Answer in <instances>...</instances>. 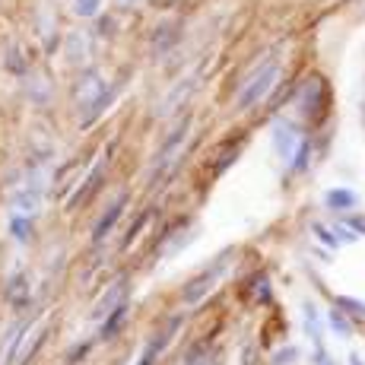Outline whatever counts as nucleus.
Here are the masks:
<instances>
[{
    "instance_id": "a211bd4d",
    "label": "nucleus",
    "mask_w": 365,
    "mask_h": 365,
    "mask_svg": "<svg viewBox=\"0 0 365 365\" xmlns=\"http://www.w3.org/2000/svg\"><path fill=\"white\" fill-rule=\"evenodd\" d=\"M336 308H343V312L349 314V318H365V302L359 299H349V296H336Z\"/></svg>"
},
{
    "instance_id": "412c9836",
    "label": "nucleus",
    "mask_w": 365,
    "mask_h": 365,
    "mask_svg": "<svg viewBox=\"0 0 365 365\" xmlns=\"http://www.w3.org/2000/svg\"><path fill=\"white\" fill-rule=\"evenodd\" d=\"M343 216H346V220H343V226H349V229H353V232L356 235H365V216H359V213H353V210H349V213H343Z\"/></svg>"
},
{
    "instance_id": "a878e982",
    "label": "nucleus",
    "mask_w": 365,
    "mask_h": 365,
    "mask_svg": "<svg viewBox=\"0 0 365 365\" xmlns=\"http://www.w3.org/2000/svg\"><path fill=\"white\" fill-rule=\"evenodd\" d=\"M299 359V349L296 346H289V349H283V353L273 359V365H286V362H296Z\"/></svg>"
},
{
    "instance_id": "4be33fe9",
    "label": "nucleus",
    "mask_w": 365,
    "mask_h": 365,
    "mask_svg": "<svg viewBox=\"0 0 365 365\" xmlns=\"http://www.w3.org/2000/svg\"><path fill=\"white\" fill-rule=\"evenodd\" d=\"M270 292H273L270 289V279L261 273V277L255 279V296H257V302H267V299H270Z\"/></svg>"
},
{
    "instance_id": "0eeeda50",
    "label": "nucleus",
    "mask_w": 365,
    "mask_h": 365,
    "mask_svg": "<svg viewBox=\"0 0 365 365\" xmlns=\"http://www.w3.org/2000/svg\"><path fill=\"white\" fill-rule=\"evenodd\" d=\"M128 289H130V283H128V279H118V283L111 286L108 292H105V299H102L99 305L93 308V321L105 318V314H108L111 308H118V305H121V302H128Z\"/></svg>"
},
{
    "instance_id": "cd10ccee",
    "label": "nucleus",
    "mask_w": 365,
    "mask_h": 365,
    "mask_svg": "<svg viewBox=\"0 0 365 365\" xmlns=\"http://www.w3.org/2000/svg\"><path fill=\"white\" fill-rule=\"evenodd\" d=\"M349 365H365V362H362V356H356V353H353V356H349Z\"/></svg>"
},
{
    "instance_id": "b1692460",
    "label": "nucleus",
    "mask_w": 365,
    "mask_h": 365,
    "mask_svg": "<svg viewBox=\"0 0 365 365\" xmlns=\"http://www.w3.org/2000/svg\"><path fill=\"white\" fill-rule=\"evenodd\" d=\"M29 229H32V220H26V216H16V220H13V235L26 238L29 235Z\"/></svg>"
},
{
    "instance_id": "2eb2a0df",
    "label": "nucleus",
    "mask_w": 365,
    "mask_h": 365,
    "mask_svg": "<svg viewBox=\"0 0 365 365\" xmlns=\"http://www.w3.org/2000/svg\"><path fill=\"white\" fill-rule=\"evenodd\" d=\"M102 175H105V159H102V163H99V165H96V172H93V175H89V178H86V181H83V185H80V191H76V197H73V200H70V207H76V203H80V200H86V197H89V194H93V191H96V187H99Z\"/></svg>"
},
{
    "instance_id": "f3484780",
    "label": "nucleus",
    "mask_w": 365,
    "mask_h": 365,
    "mask_svg": "<svg viewBox=\"0 0 365 365\" xmlns=\"http://www.w3.org/2000/svg\"><path fill=\"white\" fill-rule=\"evenodd\" d=\"M327 321H331V331L334 334H340V336H349V334H353V324H349V321H353V318H349V314L346 312H343V308H331V314H327Z\"/></svg>"
},
{
    "instance_id": "9d476101",
    "label": "nucleus",
    "mask_w": 365,
    "mask_h": 365,
    "mask_svg": "<svg viewBox=\"0 0 365 365\" xmlns=\"http://www.w3.org/2000/svg\"><path fill=\"white\" fill-rule=\"evenodd\" d=\"M324 203H327L331 210L349 213V210H356V203H359V197H356V191H349V187H331V191L324 194Z\"/></svg>"
},
{
    "instance_id": "dca6fc26",
    "label": "nucleus",
    "mask_w": 365,
    "mask_h": 365,
    "mask_svg": "<svg viewBox=\"0 0 365 365\" xmlns=\"http://www.w3.org/2000/svg\"><path fill=\"white\" fill-rule=\"evenodd\" d=\"M194 238H197V229H191V226H187L185 232L178 235V238H172V248H163V255H159V261H168V257L181 255V251L187 248V242H194Z\"/></svg>"
},
{
    "instance_id": "f257e3e1",
    "label": "nucleus",
    "mask_w": 365,
    "mask_h": 365,
    "mask_svg": "<svg viewBox=\"0 0 365 365\" xmlns=\"http://www.w3.org/2000/svg\"><path fill=\"white\" fill-rule=\"evenodd\" d=\"M277 80H279V54L273 51V54H264V58L251 67V73L245 76V83L238 86V96H235V108L248 111V108H255V105H261L267 96L273 93Z\"/></svg>"
},
{
    "instance_id": "393cba45",
    "label": "nucleus",
    "mask_w": 365,
    "mask_h": 365,
    "mask_svg": "<svg viewBox=\"0 0 365 365\" xmlns=\"http://www.w3.org/2000/svg\"><path fill=\"white\" fill-rule=\"evenodd\" d=\"M76 10L83 16H93V13H99V0H76Z\"/></svg>"
},
{
    "instance_id": "aec40b11",
    "label": "nucleus",
    "mask_w": 365,
    "mask_h": 365,
    "mask_svg": "<svg viewBox=\"0 0 365 365\" xmlns=\"http://www.w3.org/2000/svg\"><path fill=\"white\" fill-rule=\"evenodd\" d=\"M185 365H220V359H216L210 349H197V353H191L187 356V362Z\"/></svg>"
},
{
    "instance_id": "9b49d317",
    "label": "nucleus",
    "mask_w": 365,
    "mask_h": 365,
    "mask_svg": "<svg viewBox=\"0 0 365 365\" xmlns=\"http://www.w3.org/2000/svg\"><path fill=\"white\" fill-rule=\"evenodd\" d=\"M302 314H305V334L312 336V343H314V346H324V336H321V314H318V308H314L312 302H305V305H302Z\"/></svg>"
},
{
    "instance_id": "6e6552de",
    "label": "nucleus",
    "mask_w": 365,
    "mask_h": 365,
    "mask_svg": "<svg viewBox=\"0 0 365 365\" xmlns=\"http://www.w3.org/2000/svg\"><path fill=\"white\" fill-rule=\"evenodd\" d=\"M296 143H299V130H296V124L279 121L277 128H273V146H277V153H279L283 159H289V156H292Z\"/></svg>"
},
{
    "instance_id": "7ed1b4c3",
    "label": "nucleus",
    "mask_w": 365,
    "mask_h": 365,
    "mask_svg": "<svg viewBox=\"0 0 365 365\" xmlns=\"http://www.w3.org/2000/svg\"><path fill=\"white\" fill-rule=\"evenodd\" d=\"M191 121H194L191 115H181V121H175L172 128H168V137L163 140V146H159L156 159H153V172H150L153 181H159V178H165V175H168V168H172L175 156L181 153V146H185L187 133H191Z\"/></svg>"
},
{
    "instance_id": "ddd939ff",
    "label": "nucleus",
    "mask_w": 365,
    "mask_h": 365,
    "mask_svg": "<svg viewBox=\"0 0 365 365\" xmlns=\"http://www.w3.org/2000/svg\"><path fill=\"white\" fill-rule=\"evenodd\" d=\"M308 159H312V143H308L305 137H299L296 150H292V156H289V172L292 175H302L308 168Z\"/></svg>"
},
{
    "instance_id": "20e7f679",
    "label": "nucleus",
    "mask_w": 365,
    "mask_h": 365,
    "mask_svg": "<svg viewBox=\"0 0 365 365\" xmlns=\"http://www.w3.org/2000/svg\"><path fill=\"white\" fill-rule=\"evenodd\" d=\"M194 89H197V76H194V73L181 76V80L175 83V86L163 96V102H159V108H156V118H163V121H168V118H172L178 108H185Z\"/></svg>"
},
{
    "instance_id": "f8f14e48",
    "label": "nucleus",
    "mask_w": 365,
    "mask_h": 365,
    "mask_svg": "<svg viewBox=\"0 0 365 365\" xmlns=\"http://www.w3.org/2000/svg\"><path fill=\"white\" fill-rule=\"evenodd\" d=\"M321 93H324V86H321V80H308L305 89H302V115H314L318 111V102H321Z\"/></svg>"
},
{
    "instance_id": "423d86ee",
    "label": "nucleus",
    "mask_w": 365,
    "mask_h": 365,
    "mask_svg": "<svg viewBox=\"0 0 365 365\" xmlns=\"http://www.w3.org/2000/svg\"><path fill=\"white\" fill-rule=\"evenodd\" d=\"M124 210H128V194H121V197H118V200L102 213V220L96 222V229H93V242H96V245L105 242V235H108L111 229L118 226V220L124 216Z\"/></svg>"
},
{
    "instance_id": "bb28decb",
    "label": "nucleus",
    "mask_w": 365,
    "mask_h": 365,
    "mask_svg": "<svg viewBox=\"0 0 365 365\" xmlns=\"http://www.w3.org/2000/svg\"><path fill=\"white\" fill-rule=\"evenodd\" d=\"M314 362H318V365H336L331 359V353H327V346H314Z\"/></svg>"
},
{
    "instance_id": "6ab92c4d",
    "label": "nucleus",
    "mask_w": 365,
    "mask_h": 365,
    "mask_svg": "<svg viewBox=\"0 0 365 365\" xmlns=\"http://www.w3.org/2000/svg\"><path fill=\"white\" fill-rule=\"evenodd\" d=\"M312 232H314V238H318V242H324L327 248H340V242H336V235H334L327 226H321V222H312Z\"/></svg>"
},
{
    "instance_id": "39448f33",
    "label": "nucleus",
    "mask_w": 365,
    "mask_h": 365,
    "mask_svg": "<svg viewBox=\"0 0 365 365\" xmlns=\"http://www.w3.org/2000/svg\"><path fill=\"white\" fill-rule=\"evenodd\" d=\"M181 324H185V318H178V314H175V318H168L165 324L159 327L156 334H153V340L143 346V356L137 359V365H156V362H159V356L165 353V346L175 340V334L181 331Z\"/></svg>"
},
{
    "instance_id": "4468645a",
    "label": "nucleus",
    "mask_w": 365,
    "mask_h": 365,
    "mask_svg": "<svg viewBox=\"0 0 365 365\" xmlns=\"http://www.w3.org/2000/svg\"><path fill=\"white\" fill-rule=\"evenodd\" d=\"M124 318H128V302H121L118 308H111L108 314H105V324H102V336H115L118 331L124 327Z\"/></svg>"
},
{
    "instance_id": "f03ea898",
    "label": "nucleus",
    "mask_w": 365,
    "mask_h": 365,
    "mask_svg": "<svg viewBox=\"0 0 365 365\" xmlns=\"http://www.w3.org/2000/svg\"><path fill=\"white\" fill-rule=\"evenodd\" d=\"M229 257H232V251H226L222 257H216L213 264H207L203 270L197 273L194 279H187L185 286H181V302H185L187 308H194V305H200L203 299L210 296V292L216 289V283H220L222 277H226V264H229Z\"/></svg>"
},
{
    "instance_id": "1a4fd4ad",
    "label": "nucleus",
    "mask_w": 365,
    "mask_h": 365,
    "mask_svg": "<svg viewBox=\"0 0 365 365\" xmlns=\"http://www.w3.org/2000/svg\"><path fill=\"white\" fill-rule=\"evenodd\" d=\"M178 38H181V23H178V19L163 23V26H159V32H156V41H153V51L163 58L165 51H172V48L178 45Z\"/></svg>"
},
{
    "instance_id": "5701e85b",
    "label": "nucleus",
    "mask_w": 365,
    "mask_h": 365,
    "mask_svg": "<svg viewBox=\"0 0 365 365\" xmlns=\"http://www.w3.org/2000/svg\"><path fill=\"white\" fill-rule=\"evenodd\" d=\"M334 235H336V242H340V245H343V242H346V245H356V242H359V235H356L349 226H343V222L336 226V232H334Z\"/></svg>"
}]
</instances>
